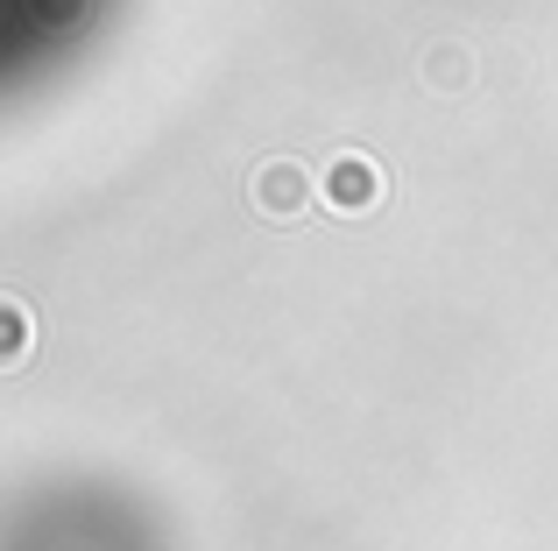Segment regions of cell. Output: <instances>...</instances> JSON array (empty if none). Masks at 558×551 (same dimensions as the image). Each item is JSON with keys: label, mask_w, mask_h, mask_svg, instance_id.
I'll return each instance as SVG.
<instances>
[{"label": "cell", "mask_w": 558, "mask_h": 551, "mask_svg": "<svg viewBox=\"0 0 558 551\" xmlns=\"http://www.w3.org/2000/svg\"><path fill=\"white\" fill-rule=\"evenodd\" d=\"M135 0H0V99H36L78 85L113 50Z\"/></svg>", "instance_id": "7a4b0ae2"}, {"label": "cell", "mask_w": 558, "mask_h": 551, "mask_svg": "<svg viewBox=\"0 0 558 551\" xmlns=\"http://www.w3.org/2000/svg\"><path fill=\"white\" fill-rule=\"evenodd\" d=\"M0 551H178V524L128 474L50 467L14 488Z\"/></svg>", "instance_id": "6da1fadb"}]
</instances>
